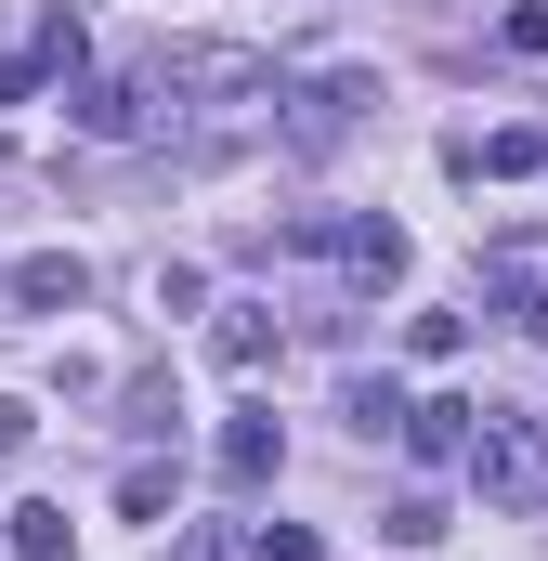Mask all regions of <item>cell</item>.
<instances>
[{
	"label": "cell",
	"mask_w": 548,
	"mask_h": 561,
	"mask_svg": "<svg viewBox=\"0 0 548 561\" xmlns=\"http://www.w3.org/2000/svg\"><path fill=\"white\" fill-rule=\"evenodd\" d=\"M366 105H379L366 66H313V79L274 92V144H287V157H340V144L366 131Z\"/></svg>",
	"instance_id": "cell-1"
},
{
	"label": "cell",
	"mask_w": 548,
	"mask_h": 561,
	"mask_svg": "<svg viewBox=\"0 0 548 561\" xmlns=\"http://www.w3.org/2000/svg\"><path fill=\"white\" fill-rule=\"evenodd\" d=\"M470 483H483V510H523V523H548V419L483 405V431H470Z\"/></svg>",
	"instance_id": "cell-2"
},
{
	"label": "cell",
	"mask_w": 548,
	"mask_h": 561,
	"mask_svg": "<svg viewBox=\"0 0 548 561\" xmlns=\"http://www.w3.org/2000/svg\"><path fill=\"white\" fill-rule=\"evenodd\" d=\"M66 131H92V144H144V131H157L144 66H132V79H79V92H66Z\"/></svg>",
	"instance_id": "cell-3"
},
{
	"label": "cell",
	"mask_w": 548,
	"mask_h": 561,
	"mask_svg": "<svg viewBox=\"0 0 548 561\" xmlns=\"http://www.w3.org/2000/svg\"><path fill=\"white\" fill-rule=\"evenodd\" d=\"M79 300H92V262L79 249H26L13 262V313H79Z\"/></svg>",
	"instance_id": "cell-4"
},
{
	"label": "cell",
	"mask_w": 548,
	"mask_h": 561,
	"mask_svg": "<svg viewBox=\"0 0 548 561\" xmlns=\"http://www.w3.org/2000/svg\"><path fill=\"white\" fill-rule=\"evenodd\" d=\"M470 419H483V405H457V392H431V405L406 419V457H418V470H470Z\"/></svg>",
	"instance_id": "cell-5"
},
{
	"label": "cell",
	"mask_w": 548,
	"mask_h": 561,
	"mask_svg": "<svg viewBox=\"0 0 548 561\" xmlns=\"http://www.w3.org/2000/svg\"><path fill=\"white\" fill-rule=\"evenodd\" d=\"M274 457H287V431H274V405H249V419H222V483L249 496V483H274Z\"/></svg>",
	"instance_id": "cell-6"
},
{
	"label": "cell",
	"mask_w": 548,
	"mask_h": 561,
	"mask_svg": "<svg viewBox=\"0 0 548 561\" xmlns=\"http://www.w3.org/2000/svg\"><path fill=\"white\" fill-rule=\"evenodd\" d=\"M340 275H353V287H392V275H406V222H340Z\"/></svg>",
	"instance_id": "cell-7"
},
{
	"label": "cell",
	"mask_w": 548,
	"mask_h": 561,
	"mask_svg": "<svg viewBox=\"0 0 548 561\" xmlns=\"http://www.w3.org/2000/svg\"><path fill=\"white\" fill-rule=\"evenodd\" d=\"M209 353L249 379V366H274V300H222V327H209Z\"/></svg>",
	"instance_id": "cell-8"
},
{
	"label": "cell",
	"mask_w": 548,
	"mask_h": 561,
	"mask_svg": "<svg viewBox=\"0 0 548 561\" xmlns=\"http://www.w3.org/2000/svg\"><path fill=\"white\" fill-rule=\"evenodd\" d=\"M170 510H183V483H170L157 457H132V470H118V523H157V536H170Z\"/></svg>",
	"instance_id": "cell-9"
},
{
	"label": "cell",
	"mask_w": 548,
	"mask_h": 561,
	"mask_svg": "<svg viewBox=\"0 0 548 561\" xmlns=\"http://www.w3.org/2000/svg\"><path fill=\"white\" fill-rule=\"evenodd\" d=\"M13 561H79V523H66L53 496H26V510H13Z\"/></svg>",
	"instance_id": "cell-10"
},
{
	"label": "cell",
	"mask_w": 548,
	"mask_h": 561,
	"mask_svg": "<svg viewBox=\"0 0 548 561\" xmlns=\"http://www.w3.org/2000/svg\"><path fill=\"white\" fill-rule=\"evenodd\" d=\"M170 561H262V523H170Z\"/></svg>",
	"instance_id": "cell-11"
},
{
	"label": "cell",
	"mask_w": 548,
	"mask_h": 561,
	"mask_svg": "<svg viewBox=\"0 0 548 561\" xmlns=\"http://www.w3.org/2000/svg\"><path fill=\"white\" fill-rule=\"evenodd\" d=\"M457 170H496V183H523V170H548V144H536V131H483V144H457Z\"/></svg>",
	"instance_id": "cell-12"
},
{
	"label": "cell",
	"mask_w": 548,
	"mask_h": 561,
	"mask_svg": "<svg viewBox=\"0 0 548 561\" xmlns=\"http://www.w3.org/2000/svg\"><path fill=\"white\" fill-rule=\"evenodd\" d=\"M340 419L366 431V444H379V431H392V444H406V419H418V405H406V392H392V379H353V405H340Z\"/></svg>",
	"instance_id": "cell-13"
},
{
	"label": "cell",
	"mask_w": 548,
	"mask_h": 561,
	"mask_svg": "<svg viewBox=\"0 0 548 561\" xmlns=\"http://www.w3.org/2000/svg\"><path fill=\"white\" fill-rule=\"evenodd\" d=\"M26 66H39V79H79V13H66V0L39 13V39H26Z\"/></svg>",
	"instance_id": "cell-14"
},
{
	"label": "cell",
	"mask_w": 548,
	"mask_h": 561,
	"mask_svg": "<svg viewBox=\"0 0 548 561\" xmlns=\"http://www.w3.org/2000/svg\"><path fill=\"white\" fill-rule=\"evenodd\" d=\"M379 536H392V549H431V536H444V496H431V483L392 496V523H379Z\"/></svg>",
	"instance_id": "cell-15"
},
{
	"label": "cell",
	"mask_w": 548,
	"mask_h": 561,
	"mask_svg": "<svg viewBox=\"0 0 548 561\" xmlns=\"http://www.w3.org/2000/svg\"><path fill=\"white\" fill-rule=\"evenodd\" d=\"M118 405H132V431H170V419H183V392H170V379H132Z\"/></svg>",
	"instance_id": "cell-16"
},
{
	"label": "cell",
	"mask_w": 548,
	"mask_h": 561,
	"mask_svg": "<svg viewBox=\"0 0 548 561\" xmlns=\"http://www.w3.org/2000/svg\"><path fill=\"white\" fill-rule=\"evenodd\" d=\"M496 39H510V53L536 66V53H548V0H510V26H496Z\"/></svg>",
	"instance_id": "cell-17"
},
{
	"label": "cell",
	"mask_w": 548,
	"mask_h": 561,
	"mask_svg": "<svg viewBox=\"0 0 548 561\" xmlns=\"http://www.w3.org/2000/svg\"><path fill=\"white\" fill-rule=\"evenodd\" d=\"M262 561H327V549H313V523H262Z\"/></svg>",
	"instance_id": "cell-18"
},
{
	"label": "cell",
	"mask_w": 548,
	"mask_h": 561,
	"mask_svg": "<svg viewBox=\"0 0 548 561\" xmlns=\"http://www.w3.org/2000/svg\"><path fill=\"white\" fill-rule=\"evenodd\" d=\"M26 431H39V419H26V405L0 392V457H26Z\"/></svg>",
	"instance_id": "cell-19"
},
{
	"label": "cell",
	"mask_w": 548,
	"mask_h": 561,
	"mask_svg": "<svg viewBox=\"0 0 548 561\" xmlns=\"http://www.w3.org/2000/svg\"><path fill=\"white\" fill-rule=\"evenodd\" d=\"M523 340H548V275H523Z\"/></svg>",
	"instance_id": "cell-20"
}]
</instances>
